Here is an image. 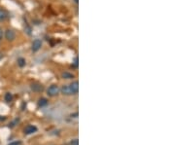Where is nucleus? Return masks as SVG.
Wrapping results in <instances>:
<instances>
[{"instance_id": "nucleus-18", "label": "nucleus", "mask_w": 175, "mask_h": 145, "mask_svg": "<svg viewBox=\"0 0 175 145\" xmlns=\"http://www.w3.org/2000/svg\"><path fill=\"white\" fill-rule=\"evenodd\" d=\"M1 57H3V55H1V54H0V59H1Z\"/></svg>"}, {"instance_id": "nucleus-10", "label": "nucleus", "mask_w": 175, "mask_h": 145, "mask_svg": "<svg viewBox=\"0 0 175 145\" xmlns=\"http://www.w3.org/2000/svg\"><path fill=\"white\" fill-rule=\"evenodd\" d=\"M17 62H18V65H19L20 67H24V66H26V59H24V57H19V59H18V61H17Z\"/></svg>"}, {"instance_id": "nucleus-12", "label": "nucleus", "mask_w": 175, "mask_h": 145, "mask_svg": "<svg viewBox=\"0 0 175 145\" xmlns=\"http://www.w3.org/2000/svg\"><path fill=\"white\" fill-rule=\"evenodd\" d=\"M12 100H13V94L11 92H6V94H5V101L9 103Z\"/></svg>"}, {"instance_id": "nucleus-14", "label": "nucleus", "mask_w": 175, "mask_h": 145, "mask_svg": "<svg viewBox=\"0 0 175 145\" xmlns=\"http://www.w3.org/2000/svg\"><path fill=\"white\" fill-rule=\"evenodd\" d=\"M8 145H22V142L21 141H13L11 143H9Z\"/></svg>"}, {"instance_id": "nucleus-6", "label": "nucleus", "mask_w": 175, "mask_h": 145, "mask_svg": "<svg viewBox=\"0 0 175 145\" xmlns=\"http://www.w3.org/2000/svg\"><path fill=\"white\" fill-rule=\"evenodd\" d=\"M61 91V94H64V96H71V94H72V92H71V90H70V88H69V86H67V85L62 86Z\"/></svg>"}, {"instance_id": "nucleus-5", "label": "nucleus", "mask_w": 175, "mask_h": 145, "mask_svg": "<svg viewBox=\"0 0 175 145\" xmlns=\"http://www.w3.org/2000/svg\"><path fill=\"white\" fill-rule=\"evenodd\" d=\"M24 132V134H32L37 132V127L33 126V125H28V126L26 127Z\"/></svg>"}, {"instance_id": "nucleus-16", "label": "nucleus", "mask_w": 175, "mask_h": 145, "mask_svg": "<svg viewBox=\"0 0 175 145\" xmlns=\"http://www.w3.org/2000/svg\"><path fill=\"white\" fill-rule=\"evenodd\" d=\"M3 38V30H2V28L0 27V40Z\"/></svg>"}, {"instance_id": "nucleus-11", "label": "nucleus", "mask_w": 175, "mask_h": 145, "mask_svg": "<svg viewBox=\"0 0 175 145\" xmlns=\"http://www.w3.org/2000/svg\"><path fill=\"white\" fill-rule=\"evenodd\" d=\"M61 77L63 79H71V78H74V75L72 73H69V72H63L61 74Z\"/></svg>"}, {"instance_id": "nucleus-17", "label": "nucleus", "mask_w": 175, "mask_h": 145, "mask_svg": "<svg viewBox=\"0 0 175 145\" xmlns=\"http://www.w3.org/2000/svg\"><path fill=\"white\" fill-rule=\"evenodd\" d=\"M5 119H6V117H4V116H1V115H0V122H2V121H5Z\"/></svg>"}, {"instance_id": "nucleus-15", "label": "nucleus", "mask_w": 175, "mask_h": 145, "mask_svg": "<svg viewBox=\"0 0 175 145\" xmlns=\"http://www.w3.org/2000/svg\"><path fill=\"white\" fill-rule=\"evenodd\" d=\"M74 66L78 67V57H75L74 59Z\"/></svg>"}, {"instance_id": "nucleus-1", "label": "nucleus", "mask_w": 175, "mask_h": 145, "mask_svg": "<svg viewBox=\"0 0 175 145\" xmlns=\"http://www.w3.org/2000/svg\"><path fill=\"white\" fill-rule=\"evenodd\" d=\"M59 91H61V89L59 88V86L57 85H52V86L49 87L48 89V94L50 96H56L59 94Z\"/></svg>"}, {"instance_id": "nucleus-4", "label": "nucleus", "mask_w": 175, "mask_h": 145, "mask_svg": "<svg viewBox=\"0 0 175 145\" xmlns=\"http://www.w3.org/2000/svg\"><path fill=\"white\" fill-rule=\"evenodd\" d=\"M68 86H69L70 90H71L72 94H78V92H79V83H78V81L72 82V83L70 85H68Z\"/></svg>"}, {"instance_id": "nucleus-3", "label": "nucleus", "mask_w": 175, "mask_h": 145, "mask_svg": "<svg viewBox=\"0 0 175 145\" xmlns=\"http://www.w3.org/2000/svg\"><path fill=\"white\" fill-rule=\"evenodd\" d=\"M42 47V41L40 39H35L31 44V50L33 52H37L41 49Z\"/></svg>"}, {"instance_id": "nucleus-2", "label": "nucleus", "mask_w": 175, "mask_h": 145, "mask_svg": "<svg viewBox=\"0 0 175 145\" xmlns=\"http://www.w3.org/2000/svg\"><path fill=\"white\" fill-rule=\"evenodd\" d=\"M5 38H6L8 41H14L15 38H16V33L13 29H7L5 31Z\"/></svg>"}, {"instance_id": "nucleus-13", "label": "nucleus", "mask_w": 175, "mask_h": 145, "mask_svg": "<svg viewBox=\"0 0 175 145\" xmlns=\"http://www.w3.org/2000/svg\"><path fill=\"white\" fill-rule=\"evenodd\" d=\"M70 145H79V140L77 138L73 139V140H71V142H70Z\"/></svg>"}, {"instance_id": "nucleus-7", "label": "nucleus", "mask_w": 175, "mask_h": 145, "mask_svg": "<svg viewBox=\"0 0 175 145\" xmlns=\"http://www.w3.org/2000/svg\"><path fill=\"white\" fill-rule=\"evenodd\" d=\"M31 90L34 92H42L43 91V86L40 84H37V83H34L31 85Z\"/></svg>"}, {"instance_id": "nucleus-8", "label": "nucleus", "mask_w": 175, "mask_h": 145, "mask_svg": "<svg viewBox=\"0 0 175 145\" xmlns=\"http://www.w3.org/2000/svg\"><path fill=\"white\" fill-rule=\"evenodd\" d=\"M7 17H8V14H7V12L5 11L4 9L0 8V22L5 21V20L7 19Z\"/></svg>"}, {"instance_id": "nucleus-9", "label": "nucleus", "mask_w": 175, "mask_h": 145, "mask_svg": "<svg viewBox=\"0 0 175 145\" xmlns=\"http://www.w3.org/2000/svg\"><path fill=\"white\" fill-rule=\"evenodd\" d=\"M38 106L39 107H44V106H46L47 104H48V99L47 98H45V97H42V98H40L39 100H38Z\"/></svg>"}]
</instances>
